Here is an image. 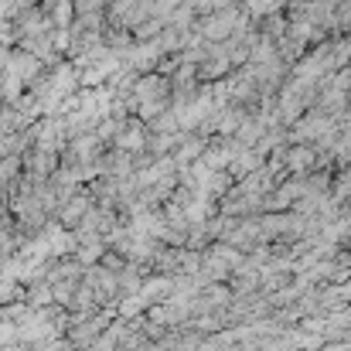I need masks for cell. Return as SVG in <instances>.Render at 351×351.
<instances>
[]
</instances>
